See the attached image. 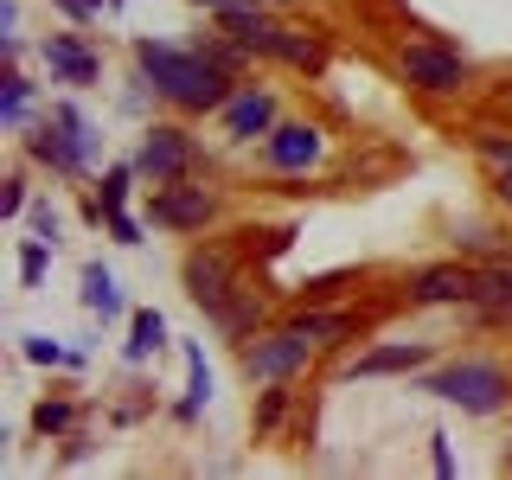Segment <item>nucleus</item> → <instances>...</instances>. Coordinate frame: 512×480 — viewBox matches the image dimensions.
I'll return each mask as SVG.
<instances>
[{
    "instance_id": "f704fd0d",
    "label": "nucleus",
    "mask_w": 512,
    "mask_h": 480,
    "mask_svg": "<svg viewBox=\"0 0 512 480\" xmlns=\"http://www.w3.org/2000/svg\"><path fill=\"white\" fill-rule=\"evenodd\" d=\"M506 468H512V455H506Z\"/></svg>"
},
{
    "instance_id": "9d476101",
    "label": "nucleus",
    "mask_w": 512,
    "mask_h": 480,
    "mask_svg": "<svg viewBox=\"0 0 512 480\" xmlns=\"http://www.w3.org/2000/svg\"><path fill=\"white\" fill-rule=\"evenodd\" d=\"M474 288H480V269H468V263H436V269H416L410 301H423V308H436V301H474Z\"/></svg>"
},
{
    "instance_id": "a211bd4d",
    "label": "nucleus",
    "mask_w": 512,
    "mask_h": 480,
    "mask_svg": "<svg viewBox=\"0 0 512 480\" xmlns=\"http://www.w3.org/2000/svg\"><path fill=\"white\" fill-rule=\"evenodd\" d=\"M186 365H192V391H186L180 416H199L205 404H212V365H205V352H199V346H186Z\"/></svg>"
},
{
    "instance_id": "a878e982",
    "label": "nucleus",
    "mask_w": 512,
    "mask_h": 480,
    "mask_svg": "<svg viewBox=\"0 0 512 480\" xmlns=\"http://www.w3.org/2000/svg\"><path fill=\"white\" fill-rule=\"evenodd\" d=\"M32 237L58 244V205H52V199H32Z\"/></svg>"
},
{
    "instance_id": "2eb2a0df",
    "label": "nucleus",
    "mask_w": 512,
    "mask_h": 480,
    "mask_svg": "<svg viewBox=\"0 0 512 480\" xmlns=\"http://www.w3.org/2000/svg\"><path fill=\"white\" fill-rule=\"evenodd\" d=\"M474 308L487 314V320H512V263H493V269H480Z\"/></svg>"
},
{
    "instance_id": "aec40b11",
    "label": "nucleus",
    "mask_w": 512,
    "mask_h": 480,
    "mask_svg": "<svg viewBox=\"0 0 512 480\" xmlns=\"http://www.w3.org/2000/svg\"><path fill=\"white\" fill-rule=\"evenodd\" d=\"M288 327H301V333L320 346V340H340V333H352V320H346V314H295Z\"/></svg>"
},
{
    "instance_id": "f3484780",
    "label": "nucleus",
    "mask_w": 512,
    "mask_h": 480,
    "mask_svg": "<svg viewBox=\"0 0 512 480\" xmlns=\"http://www.w3.org/2000/svg\"><path fill=\"white\" fill-rule=\"evenodd\" d=\"M84 308H90V314H103V320L122 308V295H116V276H109L103 263H90V269H84Z\"/></svg>"
},
{
    "instance_id": "473e14b6",
    "label": "nucleus",
    "mask_w": 512,
    "mask_h": 480,
    "mask_svg": "<svg viewBox=\"0 0 512 480\" xmlns=\"http://www.w3.org/2000/svg\"><path fill=\"white\" fill-rule=\"evenodd\" d=\"M500 205L512 212V167H500Z\"/></svg>"
},
{
    "instance_id": "f03ea898",
    "label": "nucleus",
    "mask_w": 512,
    "mask_h": 480,
    "mask_svg": "<svg viewBox=\"0 0 512 480\" xmlns=\"http://www.w3.org/2000/svg\"><path fill=\"white\" fill-rule=\"evenodd\" d=\"M423 391L442 397V404H461L468 416H493V410H506L512 378H506V365H493V359H455V365H442L436 378H423Z\"/></svg>"
},
{
    "instance_id": "39448f33",
    "label": "nucleus",
    "mask_w": 512,
    "mask_h": 480,
    "mask_svg": "<svg viewBox=\"0 0 512 480\" xmlns=\"http://www.w3.org/2000/svg\"><path fill=\"white\" fill-rule=\"evenodd\" d=\"M135 167L148 173L154 186H173V180H186V173L199 167V148H192L186 128L154 122V128H148V141H141V154H135Z\"/></svg>"
},
{
    "instance_id": "b1692460",
    "label": "nucleus",
    "mask_w": 512,
    "mask_h": 480,
    "mask_svg": "<svg viewBox=\"0 0 512 480\" xmlns=\"http://www.w3.org/2000/svg\"><path fill=\"white\" fill-rule=\"evenodd\" d=\"M128 173H141V167H109V180H103V199H96V218H103V212H116V205L128 199Z\"/></svg>"
},
{
    "instance_id": "72a5a7b5",
    "label": "nucleus",
    "mask_w": 512,
    "mask_h": 480,
    "mask_svg": "<svg viewBox=\"0 0 512 480\" xmlns=\"http://www.w3.org/2000/svg\"><path fill=\"white\" fill-rule=\"evenodd\" d=\"M199 7H212V13H224V7H256V0H199Z\"/></svg>"
},
{
    "instance_id": "dca6fc26",
    "label": "nucleus",
    "mask_w": 512,
    "mask_h": 480,
    "mask_svg": "<svg viewBox=\"0 0 512 480\" xmlns=\"http://www.w3.org/2000/svg\"><path fill=\"white\" fill-rule=\"evenodd\" d=\"M269 58L295 64V71H320V45L308 39V32H295V26H282V32H276V45H269Z\"/></svg>"
},
{
    "instance_id": "7c9ffc66",
    "label": "nucleus",
    "mask_w": 512,
    "mask_h": 480,
    "mask_svg": "<svg viewBox=\"0 0 512 480\" xmlns=\"http://www.w3.org/2000/svg\"><path fill=\"white\" fill-rule=\"evenodd\" d=\"M429 461H436V474H455V455H448V436H429Z\"/></svg>"
},
{
    "instance_id": "20e7f679",
    "label": "nucleus",
    "mask_w": 512,
    "mask_h": 480,
    "mask_svg": "<svg viewBox=\"0 0 512 480\" xmlns=\"http://www.w3.org/2000/svg\"><path fill=\"white\" fill-rule=\"evenodd\" d=\"M397 71H404L410 90L448 96V90H461V77H468V58H461L455 45H442V39H416V45L397 52Z\"/></svg>"
},
{
    "instance_id": "f8f14e48",
    "label": "nucleus",
    "mask_w": 512,
    "mask_h": 480,
    "mask_svg": "<svg viewBox=\"0 0 512 480\" xmlns=\"http://www.w3.org/2000/svg\"><path fill=\"white\" fill-rule=\"evenodd\" d=\"M45 64H52V77L58 84H96V77H103V58L90 52L84 39H45Z\"/></svg>"
},
{
    "instance_id": "393cba45",
    "label": "nucleus",
    "mask_w": 512,
    "mask_h": 480,
    "mask_svg": "<svg viewBox=\"0 0 512 480\" xmlns=\"http://www.w3.org/2000/svg\"><path fill=\"white\" fill-rule=\"evenodd\" d=\"M32 429H39V436H58V429H71V404H39V410H32Z\"/></svg>"
},
{
    "instance_id": "1a4fd4ad",
    "label": "nucleus",
    "mask_w": 512,
    "mask_h": 480,
    "mask_svg": "<svg viewBox=\"0 0 512 480\" xmlns=\"http://www.w3.org/2000/svg\"><path fill=\"white\" fill-rule=\"evenodd\" d=\"M320 128L314 122H282V128H269V167L276 173H308L314 160H320Z\"/></svg>"
},
{
    "instance_id": "c756f323",
    "label": "nucleus",
    "mask_w": 512,
    "mask_h": 480,
    "mask_svg": "<svg viewBox=\"0 0 512 480\" xmlns=\"http://www.w3.org/2000/svg\"><path fill=\"white\" fill-rule=\"evenodd\" d=\"M52 7H64L71 20H96V13H103V0H52Z\"/></svg>"
},
{
    "instance_id": "9b49d317",
    "label": "nucleus",
    "mask_w": 512,
    "mask_h": 480,
    "mask_svg": "<svg viewBox=\"0 0 512 480\" xmlns=\"http://www.w3.org/2000/svg\"><path fill=\"white\" fill-rule=\"evenodd\" d=\"M276 128V96L269 90H256V84H244L224 103V135L231 141H256V135H269Z\"/></svg>"
},
{
    "instance_id": "0eeeda50",
    "label": "nucleus",
    "mask_w": 512,
    "mask_h": 480,
    "mask_svg": "<svg viewBox=\"0 0 512 480\" xmlns=\"http://www.w3.org/2000/svg\"><path fill=\"white\" fill-rule=\"evenodd\" d=\"M212 212H218V199L205 186H160L154 192V224L160 231H205V224H212Z\"/></svg>"
},
{
    "instance_id": "4be33fe9",
    "label": "nucleus",
    "mask_w": 512,
    "mask_h": 480,
    "mask_svg": "<svg viewBox=\"0 0 512 480\" xmlns=\"http://www.w3.org/2000/svg\"><path fill=\"white\" fill-rule=\"evenodd\" d=\"M26 103H32V84H26L20 71H13V77H7V90H0V116H7V122H26Z\"/></svg>"
},
{
    "instance_id": "5701e85b",
    "label": "nucleus",
    "mask_w": 512,
    "mask_h": 480,
    "mask_svg": "<svg viewBox=\"0 0 512 480\" xmlns=\"http://www.w3.org/2000/svg\"><path fill=\"white\" fill-rule=\"evenodd\" d=\"M26 359H32V365H71L77 352H64L58 340H45V333H26Z\"/></svg>"
},
{
    "instance_id": "c85d7f7f",
    "label": "nucleus",
    "mask_w": 512,
    "mask_h": 480,
    "mask_svg": "<svg viewBox=\"0 0 512 480\" xmlns=\"http://www.w3.org/2000/svg\"><path fill=\"white\" fill-rule=\"evenodd\" d=\"M474 148L487 154V160H500V167H512V141L506 135H474Z\"/></svg>"
},
{
    "instance_id": "4468645a",
    "label": "nucleus",
    "mask_w": 512,
    "mask_h": 480,
    "mask_svg": "<svg viewBox=\"0 0 512 480\" xmlns=\"http://www.w3.org/2000/svg\"><path fill=\"white\" fill-rule=\"evenodd\" d=\"M429 359V346H378V352H359L352 359V378H384V372H416V365Z\"/></svg>"
},
{
    "instance_id": "423d86ee",
    "label": "nucleus",
    "mask_w": 512,
    "mask_h": 480,
    "mask_svg": "<svg viewBox=\"0 0 512 480\" xmlns=\"http://www.w3.org/2000/svg\"><path fill=\"white\" fill-rule=\"evenodd\" d=\"M308 333L301 327H282V333H269V340H256L250 352H244V372L250 378H263V384H282L288 372H301L308 365Z\"/></svg>"
},
{
    "instance_id": "ddd939ff",
    "label": "nucleus",
    "mask_w": 512,
    "mask_h": 480,
    "mask_svg": "<svg viewBox=\"0 0 512 480\" xmlns=\"http://www.w3.org/2000/svg\"><path fill=\"white\" fill-rule=\"evenodd\" d=\"M218 32H224V39H237V45H250V52H263L269 58V45H276V20H269V13L263 7H224L218 13Z\"/></svg>"
},
{
    "instance_id": "412c9836",
    "label": "nucleus",
    "mask_w": 512,
    "mask_h": 480,
    "mask_svg": "<svg viewBox=\"0 0 512 480\" xmlns=\"http://www.w3.org/2000/svg\"><path fill=\"white\" fill-rule=\"evenodd\" d=\"M52 250H58V244H45V237H26V244H20V276H26V288L45 282V263H52Z\"/></svg>"
},
{
    "instance_id": "6ab92c4d",
    "label": "nucleus",
    "mask_w": 512,
    "mask_h": 480,
    "mask_svg": "<svg viewBox=\"0 0 512 480\" xmlns=\"http://www.w3.org/2000/svg\"><path fill=\"white\" fill-rule=\"evenodd\" d=\"M160 340H167V320H160L154 308L135 314V340H128V359H148V352H160Z\"/></svg>"
},
{
    "instance_id": "f257e3e1",
    "label": "nucleus",
    "mask_w": 512,
    "mask_h": 480,
    "mask_svg": "<svg viewBox=\"0 0 512 480\" xmlns=\"http://www.w3.org/2000/svg\"><path fill=\"white\" fill-rule=\"evenodd\" d=\"M135 64L141 77L154 84V96H167V103L180 109H224L231 103V71L212 64L205 52H186V45H160V39H141L135 45Z\"/></svg>"
},
{
    "instance_id": "6e6552de",
    "label": "nucleus",
    "mask_w": 512,
    "mask_h": 480,
    "mask_svg": "<svg viewBox=\"0 0 512 480\" xmlns=\"http://www.w3.org/2000/svg\"><path fill=\"white\" fill-rule=\"evenodd\" d=\"M186 295L199 301V308L218 314L224 301L237 295V288H231V256H224V250H192L186 256Z\"/></svg>"
},
{
    "instance_id": "2f4dec72",
    "label": "nucleus",
    "mask_w": 512,
    "mask_h": 480,
    "mask_svg": "<svg viewBox=\"0 0 512 480\" xmlns=\"http://www.w3.org/2000/svg\"><path fill=\"white\" fill-rule=\"evenodd\" d=\"M20 205H26V180H7V192H0V212H20Z\"/></svg>"
},
{
    "instance_id": "bb28decb",
    "label": "nucleus",
    "mask_w": 512,
    "mask_h": 480,
    "mask_svg": "<svg viewBox=\"0 0 512 480\" xmlns=\"http://www.w3.org/2000/svg\"><path fill=\"white\" fill-rule=\"evenodd\" d=\"M282 410H288V391L276 384V391H263V404H256V429H276Z\"/></svg>"
},
{
    "instance_id": "7ed1b4c3",
    "label": "nucleus",
    "mask_w": 512,
    "mask_h": 480,
    "mask_svg": "<svg viewBox=\"0 0 512 480\" xmlns=\"http://www.w3.org/2000/svg\"><path fill=\"white\" fill-rule=\"evenodd\" d=\"M90 148H96V128L77 116L71 103L52 109V122H39V128L26 135V154L45 160V167H58V173H84V167H90Z\"/></svg>"
},
{
    "instance_id": "cd10ccee",
    "label": "nucleus",
    "mask_w": 512,
    "mask_h": 480,
    "mask_svg": "<svg viewBox=\"0 0 512 480\" xmlns=\"http://www.w3.org/2000/svg\"><path fill=\"white\" fill-rule=\"evenodd\" d=\"M103 218H109V231H116V244H141V224L128 218L122 205H116V212H103Z\"/></svg>"
}]
</instances>
